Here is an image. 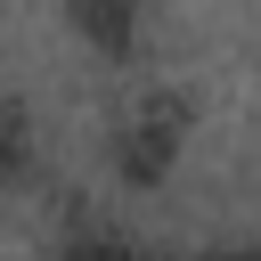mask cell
<instances>
[{"mask_svg":"<svg viewBox=\"0 0 261 261\" xmlns=\"http://www.w3.org/2000/svg\"><path fill=\"white\" fill-rule=\"evenodd\" d=\"M65 16L82 24L90 49H130V33H139V0H65Z\"/></svg>","mask_w":261,"mask_h":261,"instance_id":"obj_1","label":"cell"},{"mask_svg":"<svg viewBox=\"0 0 261 261\" xmlns=\"http://www.w3.org/2000/svg\"><path fill=\"white\" fill-rule=\"evenodd\" d=\"M24 171V114H16V98H0V179H16Z\"/></svg>","mask_w":261,"mask_h":261,"instance_id":"obj_2","label":"cell"}]
</instances>
